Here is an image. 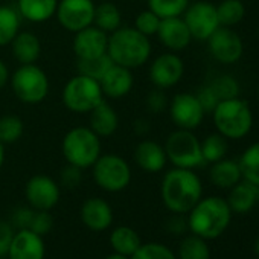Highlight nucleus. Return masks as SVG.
Segmentation results:
<instances>
[{
	"label": "nucleus",
	"mask_w": 259,
	"mask_h": 259,
	"mask_svg": "<svg viewBox=\"0 0 259 259\" xmlns=\"http://www.w3.org/2000/svg\"><path fill=\"white\" fill-rule=\"evenodd\" d=\"M10 78H11V73H10L7 63L4 60H0V89H4L8 84Z\"/></svg>",
	"instance_id": "nucleus-48"
},
{
	"label": "nucleus",
	"mask_w": 259,
	"mask_h": 259,
	"mask_svg": "<svg viewBox=\"0 0 259 259\" xmlns=\"http://www.w3.org/2000/svg\"><path fill=\"white\" fill-rule=\"evenodd\" d=\"M133 159L142 171L150 174L163 171L168 163L165 147L151 139H144L135 147Z\"/></svg>",
	"instance_id": "nucleus-21"
},
{
	"label": "nucleus",
	"mask_w": 259,
	"mask_h": 259,
	"mask_svg": "<svg viewBox=\"0 0 259 259\" xmlns=\"http://www.w3.org/2000/svg\"><path fill=\"white\" fill-rule=\"evenodd\" d=\"M58 0H17V11L22 20L45 23L55 17Z\"/></svg>",
	"instance_id": "nucleus-25"
},
{
	"label": "nucleus",
	"mask_w": 259,
	"mask_h": 259,
	"mask_svg": "<svg viewBox=\"0 0 259 259\" xmlns=\"http://www.w3.org/2000/svg\"><path fill=\"white\" fill-rule=\"evenodd\" d=\"M254 251H256V254H257V257H259V236H257V239H256V242H254Z\"/></svg>",
	"instance_id": "nucleus-51"
},
{
	"label": "nucleus",
	"mask_w": 259,
	"mask_h": 259,
	"mask_svg": "<svg viewBox=\"0 0 259 259\" xmlns=\"http://www.w3.org/2000/svg\"><path fill=\"white\" fill-rule=\"evenodd\" d=\"M60 180L66 188H76L82 180V169L67 163V166L60 172Z\"/></svg>",
	"instance_id": "nucleus-43"
},
{
	"label": "nucleus",
	"mask_w": 259,
	"mask_h": 259,
	"mask_svg": "<svg viewBox=\"0 0 259 259\" xmlns=\"http://www.w3.org/2000/svg\"><path fill=\"white\" fill-rule=\"evenodd\" d=\"M79 217L82 224L92 232H104L113 223V209L107 200L101 197H92L84 200Z\"/></svg>",
	"instance_id": "nucleus-19"
},
{
	"label": "nucleus",
	"mask_w": 259,
	"mask_h": 259,
	"mask_svg": "<svg viewBox=\"0 0 259 259\" xmlns=\"http://www.w3.org/2000/svg\"><path fill=\"white\" fill-rule=\"evenodd\" d=\"M34 212L35 209H32L31 206L29 207H19L14 210L13 213V220H11V224L14 226L16 230L19 229H29L31 226V221H32V217H34Z\"/></svg>",
	"instance_id": "nucleus-44"
},
{
	"label": "nucleus",
	"mask_w": 259,
	"mask_h": 259,
	"mask_svg": "<svg viewBox=\"0 0 259 259\" xmlns=\"http://www.w3.org/2000/svg\"><path fill=\"white\" fill-rule=\"evenodd\" d=\"M107 54L114 64L133 70L148 63L153 54V46L150 38L133 26H120L108 34Z\"/></svg>",
	"instance_id": "nucleus-2"
},
{
	"label": "nucleus",
	"mask_w": 259,
	"mask_h": 259,
	"mask_svg": "<svg viewBox=\"0 0 259 259\" xmlns=\"http://www.w3.org/2000/svg\"><path fill=\"white\" fill-rule=\"evenodd\" d=\"M195 96H197L200 105L203 107L204 113H212V111L215 110V107L218 105V102H220V99L217 98L215 92L210 89L209 84L203 85V87L195 93Z\"/></svg>",
	"instance_id": "nucleus-42"
},
{
	"label": "nucleus",
	"mask_w": 259,
	"mask_h": 259,
	"mask_svg": "<svg viewBox=\"0 0 259 259\" xmlns=\"http://www.w3.org/2000/svg\"><path fill=\"white\" fill-rule=\"evenodd\" d=\"M163 147L168 162H171L174 168L195 169L206 165L201 154V142L191 130L177 128L168 136Z\"/></svg>",
	"instance_id": "nucleus-8"
},
{
	"label": "nucleus",
	"mask_w": 259,
	"mask_h": 259,
	"mask_svg": "<svg viewBox=\"0 0 259 259\" xmlns=\"http://www.w3.org/2000/svg\"><path fill=\"white\" fill-rule=\"evenodd\" d=\"M232 210L223 197H201L200 201L188 212V229L204 239L221 236L232 221Z\"/></svg>",
	"instance_id": "nucleus-3"
},
{
	"label": "nucleus",
	"mask_w": 259,
	"mask_h": 259,
	"mask_svg": "<svg viewBox=\"0 0 259 259\" xmlns=\"http://www.w3.org/2000/svg\"><path fill=\"white\" fill-rule=\"evenodd\" d=\"M93 25L101 31L111 34L122 26V13L111 2H102L95 8Z\"/></svg>",
	"instance_id": "nucleus-29"
},
{
	"label": "nucleus",
	"mask_w": 259,
	"mask_h": 259,
	"mask_svg": "<svg viewBox=\"0 0 259 259\" xmlns=\"http://www.w3.org/2000/svg\"><path fill=\"white\" fill-rule=\"evenodd\" d=\"M17 99L28 105L41 104L51 90L48 73L37 64H20L10 78Z\"/></svg>",
	"instance_id": "nucleus-6"
},
{
	"label": "nucleus",
	"mask_w": 259,
	"mask_h": 259,
	"mask_svg": "<svg viewBox=\"0 0 259 259\" xmlns=\"http://www.w3.org/2000/svg\"><path fill=\"white\" fill-rule=\"evenodd\" d=\"M215 8L220 26L224 28H232L241 23L245 16V7L241 0H223Z\"/></svg>",
	"instance_id": "nucleus-32"
},
{
	"label": "nucleus",
	"mask_w": 259,
	"mask_h": 259,
	"mask_svg": "<svg viewBox=\"0 0 259 259\" xmlns=\"http://www.w3.org/2000/svg\"><path fill=\"white\" fill-rule=\"evenodd\" d=\"M145 105L147 108L154 113V114H159V113H163L166 108H168V98L165 95V90L162 89H154L151 90L148 95H147V99H145Z\"/></svg>",
	"instance_id": "nucleus-41"
},
{
	"label": "nucleus",
	"mask_w": 259,
	"mask_h": 259,
	"mask_svg": "<svg viewBox=\"0 0 259 259\" xmlns=\"http://www.w3.org/2000/svg\"><path fill=\"white\" fill-rule=\"evenodd\" d=\"M257 37H259V26H257Z\"/></svg>",
	"instance_id": "nucleus-52"
},
{
	"label": "nucleus",
	"mask_w": 259,
	"mask_h": 259,
	"mask_svg": "<svg viewBox=\"0 0 259 259\" xmlns=\"http://www.w3.org/2000/svg\"><path fill=\"white\" fill-rule=\"evenodd\" d=\"M113 66L111 58L108 57V54L101 55L98 58H92V60H76V69L78 73L87 75L93 79H101L104 76V73Z\"/></svg>",
	"instance_id": "nucleus-36"
},
{
	"label": "nucleus",
	"mask_w": 259,
	"mask_h": 259,
	"mask_svg": "<svg viewBox=\"0 0 259 259\" xmlns=\"http://www.w3.org/2000/svg\"><path fill=\"white\" fill-rule=\"evenodd\" d=\"M229 151V142L224 136L220 133L207 135L201 142V154L206 163H215L227 156Z\"/></svg>",
	"instance_id": "nucleus-33"
},
{
	"label": "nucleus",
	"mask_w": 259,
	"mask_h": 259,
	"mask_svg": "<svg viewBox=\"0 0 259 259\" xmlns=\"http://www.w3.org/2000/svg\"><path fill=\"white\" fill-rule=\"evenodd\" d=\"M166 227H168V230L172 232V233H183V232L188 229V221H186V218H183V215L174 213V215L168 220Z\"/></svg>",
	"instance_id": "nucleus-46"
},
{
	"label": "nucleus",
	"mask_w": 259,
	"mask_h": 259,
	"mask_svg": "<svg viewBox=\"0 0 259 259\" xmlns=\"http://www.w3.org/2000/svg\"><path fill=\"white\" fill-rule=\"evenodd\" d=\"M147 2L148 10L160 19L182 17L189 7V0H147Z\"/></svg>",
	"instance_id": "nucleus-35"
},
{
	"label": "nucleus",
	"mask_w": 259,
	"mask_h": 259,
	"mask_svg": "<svg viewBox=\"0 0 259 259\" xmlns=\"http://www.w3.org/2000/svg\"><path fill=\"white\" fill-rule=\"evenodd\" d=\"M229 191L227 203L232 213H247L259 203V186L247 180H241Z\"/></svg>",
	"instance_id": "nucleus-24"
},
{
	"label": "nucleus",
	"mask_w": 259,
	"mask_h": 259,
	"mask_svg": "<svg viewBox=\"0 0 259 259\" xmlns=\"http://www.w3.org/2000/svg\"><path fill=\"white\" fill-rule=\"evenodd\" d=\"M160 197L171 213L186 215L203 197V183L194 169L172 168L162 179Z\"/></svg>",
	"instance_id": "nucleus-1"
},
{
	"label": "nucleus",
	"mask_w": 259,
	"mask_h": 259,
	"mask_svg": "<svg viewBox=\"0 0 259 259\" xmlns=\"http://www.w3.org/2000/svg\"><path fill=\"white\" fill-rule=\"evenodd\" d=\"M209 54L221 64H235L244 54V43L241 37L230 28L220 26L207 38Z\"/></svg>",
	"instance_id": "nucleus-15"
},
{
	"label": "nucleus",
	"mask_w": 259,
	"mask_h": 259,
	"mask_svg": "<svg viewBox=\"0 0 259 259\" xmlns=\"http://www.w3.org/2000/svg\"><path fill=\"white\" fill-rule=\"evenodd\" d=\"M105 259H130L128 256H123V254H119V253H111V254H108Z\"/></svg>",
	"instance_id": "nucleus-50"
},
{
	"label": "nucleus",
	"mask_w": 259,
	"mask_h": 259,
	"mask_svg": "<svg viewBox=\"0 0 259 259\" xmlns=\"http://www.w3.org/2000/svg\"><path fill=\"white\" fill-rule=\"evenodd\" d=\"M89 128L101 139L110 138L119 126V116L116 110L104 99L89 113Z\"/></svg>",
	"instance_id": "nucleus-22"
},
{
	"label": "nucleus",
	"mask_w": 259,
	"mask_h": 259,
	"mask_svg": "<svg viewBox=\"0 0 259 259\" xmlns=\"http://www.w3.org/2000/svg\"><path fill=\"white\" fill-rule=\"evenodd\" d=\"M4 163H5V144L0 142V171L4 168Z\"/></svg>",
	"instance_id": "nucleus-49"
},
{
	"label": "nucleus",
	"mask_w": 259,
	"mask_h": 259,
	"mask_svg": "<svg viewBox=\"0 0 259 259\" xmlns=\"http://www.w3.org/2000/svg\"><path fill=\"white\" fill-rule=\"evenodd\" d=\"M177 259H210V248L207 241L194 233L186 236L179 245Z\"/></svg>",
	"instance_id": "nucleus-31"
},
{
	"label": "nucleus",
	"mask_w": 259,
	"mask_h": 259,
	"mask_svg": "<svg viewBox=\"0 0 259 259\" xmlns=\"http://www.w3.org/2000/svg\"><path fill=\"white\" fill-rule=\"evenodd\" d=\"M156 35H157L159 41L171 52H180V51L186 49L192 41V35H191L183 17L162 19Z\"/></svg>",
	"instance_id": "nucleus-20"
},
{
	"label": "nucleus",
	"mask_w": 259,
	"mask_h": 259,
	"mask_svg": "<svg viewBox=\"0 0 259 259\" xmlns=\"http://www.w3.org/2000/svg\"><path fill=\"white\" fill-rule=\"evenodd\" d=\"M10 46L19 64H35L41 57V41L31 31H20Z\"/></svg>",
	"instance_id": "nucleus-23"
},
{
	"label": "nucleus",
	"mask_w": 259,
	"mask_h": 259,
	"mask_svg": "<svg viewBox=\"0 0 259 259\" xmlns=\"http://www.w3.org/2000/svg\"><path fill=\"white\" fill-rule=\"evenodd\" d=\"M95 8L93 0H58L55 19L63 29L75 34L93 25Z\"/></svg>",
	"instance_id": "nucleus-11"
},
{
	"label": "nucleus",
	"mask_w": 259,
	"mask_h": 259,
	"mask_svg": "<svg viewBox=\"0 0 259 259\" xmlns=\"http://www.w3.org/2000/svg\"><path fill=\"white\" fill-rule=\"evenodd\" d=\"M73 52L76 60H92L107 54L108 48V34L96 28L95 25L87 26L75 32L73 38Z\"/></svg>",
	"instance_id": "nucleus-16"
},
{
	"label": "nucleus",
	"mask_w": 259,
	"mask_h": 259,
	"mask_svg": "<svg viewBox=\"0 0 259 259\" xmlns=\"http://www.w3.org/2000/svg\"><path fill=\"white\" fill-rule=\"evenodd\" d=\"M28 204L35 210H52L61 198V188L58 182L46 174L32 176L25 186Z\"/></svg>",
	"instance_id": "nucleus-12"
},
{
	"label": "nucleus",
	"mask_w": 259,
	"mask_h": 259,
	"mask_svg": "<svg viewBox=\"0 0 259 259\" xmlns=\"http://www.w3.org/2000/svg\"><path fill=\"white\" fill-rule=\"evenodd\" d=\"M7 256L8 259H45L46 245L43 236L31 229L16 230Z\"/></svg>",
	"instance_id": "nucleus-17"
},
{
	"label": "nucleus",
	"mask_w": 259,
	"mask_h": 259,
	"mask_svg": "<svg viewBox=\"0 0 259 259\" xmlns=\"http://www.w3.org/2000/svg\"><path fill=\"white\" fill-rule=\"evenodd\" d=\"M132 166L119 154H101L92 166V177L105 192H120L132 183Z\"/></svg>",
	"instance_id": "nucleus-9"
},
{
	"label": "nucleus",
	"mask_w": 259,
	"mask_h": 259,
	"mask_svg": "<svg viewBox=\"0 0 259 259\" xmlns=\"http://www.w3.org/2000/svg\"><path fill=\"white\" fill-rule=\"evenodd\" d=\"M168 110L169 117L177 128L191 130V132L201 125L206 114L197 96L192 93H177L171 99Z\"/></svg>",
	"instance_id": "nucleus-13"
},
{
	"label": "nucleus",
	"mask_w": 259,
	"mask_h": 259,
	"mask_svg": "<svg viewBox=\"0 0 259 259\" xmlns=\"http://www.w3.org/2000/svg\"><path fill=\"white\" fill-rule=\"evenodd\" d=\"M209 85L215 92V95L220 101L233 99V98L239 96V84L232 75H226V73L220 75V76L213 78L209 82Z\"/></svg>",
	"instance_id": "nucleus-38"
},
{
	"label": "nucleus",
	"mask_w": 259,
	"mask_h": 259,
	"mask_svg": "<svg viewBox=\"0 0 259 259\" xmlns=\"http://www.w3.org/2000/svg\"><path fill=\"white\" fill-rule=\"evenodd\" d=\"M61 153L69 165L81 169L92 168L102 154L101 138L89 126H73L63 138Z\"/></svg>",
	"instance_id": "nucleus-5"
},
{
	"label": "nucleus",
	"mask_w": 259,
	"mask_h": 259,
	"mask_svg": "<svg viewBox=\"0 0 259 259\" xmlns=\"http://www.w3.org/2000/svg\"><path fill=\"white\" fill-rule=\"evenodd\" d=\"M185 75V63L176 52H165L156 57L150 66V81L156 89H171Z\"/></svg>",
	"instance_id": "nucleus-14"
},
{
	"label": "nucleus",
	"mask_w": 259,
	"mask_h": 259,
	"mask_svg": "<svg viewBox=\"0 0 259 259\" xmlns=\"http://www.w3.org/2000/svg\"><path fill=\"white\" fill-rule=\"evenodd\" d=\"M54 227V218L51 215V210H35L29 229L40 236L49 233Z\"/></svg>",
	"instance_id": "nucleus-40"
},
{
	"label": "nucleus",
	"mask_w": 259,
	"mask_h": 259,
	"mask_svg": "<svg viewBox=\"0 0 259 259\" xmlns=\"http://www.w3.org/2000/svg\"><path fill=\"white\" fill-rule=\"evenodd\" d=\"M130 259H177V254L165 244L147 242L130 256Z\"/></svg>",
	"instance_id": "nucleus-37"
},
{
	"label": "nucleus",
	"mask_w": 259,
	"mask_h": 259,
	"mask_svg": "<svg viewBox=\"0 0 259 259\" xmlns=\"http://www.w3.org/2000/svg\"><path fill=\"white\" fill-rule=\"evenodd\" d=\"M209 179L212 185H215L220 189H230L236 183L242 180V174L239 169V165L236 160L232 159H221L215 163H212L209 171Z\"/></svg>",
	"instance_id": "nucleus-26"
},
{
	"label": "nucleus",
	"mask_w": 259,
	"mask_h": 259,
	"mask_svg": "<svg viewBox=\"0 0 259 259\" xmlns=\"http://www.w3.org/2000/svg\"><path fill=\"white\" fill-rule=\"evenodd\" d=\"M182 17L192 35V40L207 41V38L220 28L217 8L210 2H206V0L189 4Z\"/></svg>",
	"instance_id": "nucleus-10"
},
{
	"label": "nucleus",
	"mask_w": 259,
	"mask_h": 259,
	"mask_svg": "<svg viewBox=\"0 0 259 259\" xmlns=\"http://www.w3.org/2000/svg\"><path fill=\"white\" fill-rule=\"evenodd\" d=\"M150 122L147 120V119H144V117H141V119H136L135 120V123H133V130H135V133L136 135H139V136H145L148 132H150Z\"/></svg>",
	"instance_id": "nucleus-47"
},
{
	"label": "nucleus",
	"mask_w": 259,
	"mask_h": 259,
	"mask_svg": "<svg viewBox=\"0 0 259 259\" xmlns=\"http://www.w3.org/2000/svg\"><path fill=\"white\" fill-rule=\"evenodd\" d=\"M238 165L242 174V180L259 186V142H254L245 148Z\"/></svg>",
	"instance_id": "nucleus-30"
},
{
	"label": "nucleus",
	"mask_w": 259,
	"mask_h": 259,
	"mask_svg": "<svg viewBox=\"0 0 259 259\" xmlns=\"http://www.w3.org/2000/svg\"><path fill=\"white\" fill-rule=\"evenodd\" d=\"M160 17H157L151 10H144L141 11L136 19H135V25L133 28L136 31H139L141 34H144L145 37H153L157 34L159 26H160Z\"/></svg>",
	"instance_id": "nucleus-39"
},
{
	"label": "nucleus",
	"mask_w": 259,
	"mask_h": 259,
	"mask_svg": "<svg viewBox=\"0 0 259 259\" xmlns=\"http://www.w3.org/2000/svg\"><path fill=\"white\" fill-rule=\"evenodd\" d=\"M104 98L108 99H122L135 87V75L132 69L114 64L104 73L99 79Z\"/></svg>",
	"instance_id": "nucleus-18"
},
{
	"label": "nucleus",
	"mask_w": 259,
	"mask_h": 259,
	"mask_svg": "<svg viewBox=\"0 0 259 259\" xmlns=\"http://www.w3.org/2000/svg\"><path fill=\"white\" fill-rule=\"evenodd\" d=\"M141 244H142V239L133 227L119 226L113 229L110 233V245L114 253L130 257L141 247Z\"/></svg>",
	"instance_id": "nucleus-27"
},
{
	"label": "nucleus",
	"mask_w": 259,
	"mask_h": 259,
	"mask_svg": "<svg viewBox=\"0 0 259 259\" xmlns=\"http://www.w3.org/2000/svg\"><path fill=\"white\" fill-rule=\"evenodd\" d=\"M257 98H259V87H257Z\"/></svg>",
	"instance_id": "nucleus-53"
},
{
	"label": "nucleus",
	"mask_w": 259,
	"mask_h": 259,
	"mask_svg": "<svg viewBox=\"0 0 259 259\" xmlns=\"http://www.w3.org/2000/svg\"><path fill=\"white\" fill-rule=\"evenodd\" d=\"M0 259H2V256H0Z\"/></svg>",
	"instance_id": "nucleus-54"
},
{
	"label": "nucleus",
	"mask_w": 259,
	"mask_h": 259,
	"mask_svg": "<svg viewBox=\"0 0 259 259\" xmlns=\"http://www.w3.org/2000/svg\"><path fill=\"white\" fill-rule=\"evenodd\" d=\"M61 99L64 107L72 113L87 114L104 101V93L98 79L78 73L72 76L63 87Z\"/></svg>",
	"instance_id": "nucleus-7"
},
{
	"label": "nucleus",
	"mask_w": 259,
	"mask_h": 259,
	"mask_svg": "<svg viewBox=\"0 0 259 259\" xmlns=\"http://www.w3.org/2000/svg\"><path fill=\"white\" fill-rule=\"evenodd\" d=\"M22 17L17 8L0 5V48L10 46L16 35L20 32Z\"/></svg>",
	"instance_id": "nucleus-28"
},
{
	"label": "nucleus",
	"mask_w": 259,
	"mask_h": 259,
	"mask_svg": "<svg viewBox=\"0 0 259 259\" xmlns=\"http://www.w3.org/2000/svg\"><path fill=\"white\" fill-rule=\"evenodd\" d=\"M14 233H16V229L11 223L0 221V256L2 257L7 256Z\"/></svg>",
	"instance_id": "nucleus-45"
},
{
	"label": "nucleus",
	"mask_w": 259,
	"mask_h": 259,
	"mask_svg": "<svg viewBox=\"0 0 259 259\" xmlns=\"http://www.w3.org/2000/svg\"><path fill=\"white\" fill-rule=\"evenodd\" d=\"M213 125L217 133L227 141H238L245 138L253 126V114L248 104L242 99H224L220 101L212 111Z\"/></svg>",
	"instance_id": "nucleus-4"
},
{
	"label": "nucleus",
	"mask_w": 259,
	"mask_h": 259,
	"mask_svg": "<svg viewBox=\"0 0 259 259\" xmlns=\"http://www.w3.org/2000/svg\"><path fill=\"white\" fill-rule=\"evenodd\" d=\"M25 133V123L16 114H5L0 117V142L8 145L16 144Z\"/></svg>",
	"instance_id": "nucleus-34"
}]
</instances>
